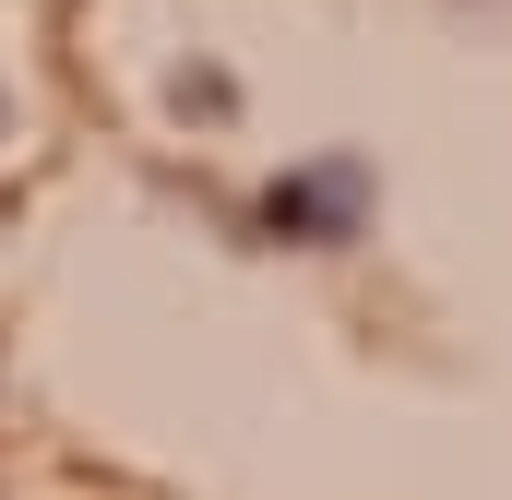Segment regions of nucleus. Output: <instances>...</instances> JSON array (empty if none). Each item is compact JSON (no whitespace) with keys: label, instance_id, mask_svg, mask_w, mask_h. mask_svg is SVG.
Here are the masks:
<instances>
[{"label":"nucleus","instance_id":"1","mask_svg":"<svg viewBox=\"0 0 512 500\" xmlns=\"http://www.w3.org/2000/svg\"><path fill=\"white\" fill-rule=\"evenodd\" d=\"M358 203H370V167L358 155H322V167H298V179L262 191V227L274 239H358Z\"/></svg>","mask_w":512,"mask_h":500}]
</instances>
